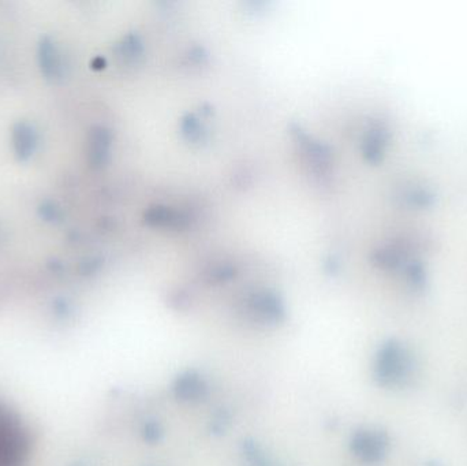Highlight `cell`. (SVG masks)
<instances>
[{"label":"cell","instance_id":"1","mask_svg":"<svg viewBox=\"0 0 467 466\" xmlns=\"http://www.w3.org/2000/svg\"><path fill=\"white\" fill-rule=\"evenodd\" d=\"M29 453V436L20 417L0 405V466H22Z\"/></svg>","mask_w":467,"mask_h":466}]
</instances>
